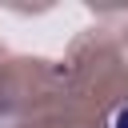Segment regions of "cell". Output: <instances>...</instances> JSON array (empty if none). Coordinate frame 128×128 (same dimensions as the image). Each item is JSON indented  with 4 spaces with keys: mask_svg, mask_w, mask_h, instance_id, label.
<instances>
[{
    "mask_svg": "<svg viewBox=\"0 0 128 128\" xmlns=\"http://www.w3.org/2000/svg\"><path fill=\"white\" fill-rule=\"evenodd\" d=\"M112 128H128V104L116 112V120H112Z\"/></svg>",
    "mask_w": 128,
    "mask_h": 128,
    "instance_id": "1",
    "label": "cell"
}]
</instances>
